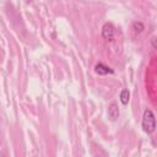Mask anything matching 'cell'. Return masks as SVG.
Returning <instances> with one entry per match:
<instances>
[{"label": "cell", "mask_w": 157, "mask_h": 157, "mask_svg": "<svg viewBox=\"0 0 157 157\" xmlns=\"http://www.w3.org/2000/svg\"><path fill=\"white\" fill-rule=\"evenodd\" d=\"M108 117L110 118V120H117L119 117V108L117 103H112L108 107Z\"/></svg>", "instance_id": "cell-4"}, {"label": "cell", "mask_w": 157, "mask_h": 157, "mask_svg": "<svg viewBox=\"0 0 157 157\" xmlns=\"http://www.w3.org/2000/svg\"><path fill=\"white\" fill-rule=\"evenodd\" d=\"M132 31L135 33H141L144 31V25L141 22H134L132 23Z\"/></svg>", "instance_id": "cell-6"}, {"label": "cell", "mask_w": 157, "mask_h": 157, "mask_svg": "<svg viewBox=\"0 0 157 157\" xmlns=\"http://www.w3.org/2000/svg\"><path fill=\"white\" fill-rule=\"evenodd\" d=\"M119 98H120V102H121L123 104H128V102H129V99H130V93H129V91H128V90H123V91L120 92Z\"/></svg>", "instance_id": "cell-5"}, {"label": "cell", "mask_w": 157, "mask_h": 157, "mask_svg": "<svg viewBox=\"0 0 157 157\" xmlns=\"http://www.w3.org/2000/svg\"><path fill=\"white\" fill-rule=\"evenodd\" d=\"M94 71H96V74H98V75L113 74V70H112L109 66H107V65H104V64H102V63H98V64L94 66Z\"/></svg>", "instance_id": "cell-3"}, {"label": "cell", "mask_w": 157, "mask_h": 157, "mask_svg": "<svg viewBox=\"0 0 157 157\" xmlns=\"http://www.w3.org/2000/svg\"><path fill=\"white\" fill-rule=\"evenodd\" d=\"M142 129L147 134H152L156 129V119L152 110L146 109L142 115Z\"/></svg>", "instance_id": "cell-1"}, {"label": "cell", "mask_w": 157, "mask_h": 157, "mask_svg": "<svg viewBox=\"0 0 157 157\" xmlns=\"http://www.w3.org/2000/svg\"><path fill=\"white\" fill-rule=\"evenodd\" d=\"M114 33H115V28L113 26V23L107 22L103 25L102 27V37L107 40H112L114 38Z\"/></svg>", "instance_id": "cell-2"}]
</instances>
